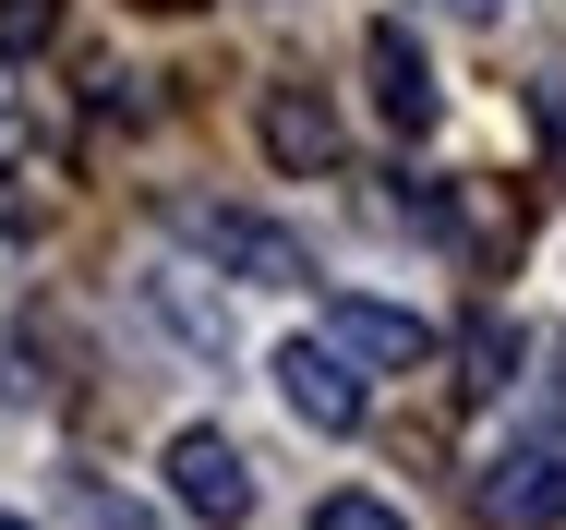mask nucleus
<instances>
[{"label":"nucleus","mask_w":566,"mask_h":530,"mask_svg":"<svg viewBox=\"0 0 566 530\" xmlns=\"http://www.w3.org/2000/svg\"><path fill=\"white\" fill-rule=\"evenodd\" d=\"M470 519L482 530H566V458L555 446H506V458L470 482Z\"/></svg>","instance_id":"obj_1"},{"label":"nucleus","mask_w":566,"mask_h":530,"mask_svg":"<svg viewBox=\"0 0 566 530\" xmlns=\"http://www.w3.org/2000/svg\"><path fill=\"white\" fill-rule=\"evenodd\" d=\"M181 229H193L218 266H241L253 290H302V278H314V253H302L277 217H241V206H181Z\"/></svg>","instance_id":"obj_2"},{"label":"nucleus","mask_w":566,"mask_h":530,"mask_svg":"<svg viewBox=\"0 0 566 530\" xmlns=\"http://www.w3.org/2000/svg\"><path fill=\"white\" fill-rule=\"evenodd\" d=\"M169 495H181V507H193V519H218V530H241L253 519V458H241V446H229V434H169Z\"/></svg>","instance_id":"obj_3"},{"label":"nucleus","mask_w":566,"mask_h":530,"mask_svg":"<svg viewBox=\"0 0 566 530\" xmlns=\"http://www.w3.org/2000/svg\"><path fill=\"white\" fill-rule=\"evenodd\" d=\"M326 350H349L361 374H410V362H434V325L398 314V302H361V290H338V302H326Z\"/></svg>","instance_id":"obj_4"},{"label":"nucleus","mask_w":566,"mask_h":530,"mask_svg":"<svg viewBox=\"0 0 566 530\" xmlns=\"http://www.w3.org/2000/svg\"><path fill=\"white\" fill-rule=\"evenodd\" d=\"M277 398H290L314 434H349L361 423V362L326 350V337H290V350H277Z\"/></svg>","instance_id":"obj_5"},{"label":"nucleus","mask_w":566,"mask_h":530,"mask_svg":"<svg viewBox=\"0 0 566 530\" xmlns=\"http://www.w3.org/2000/svg\"><path fill=\"white\" fill-rule=\"evenodd\" d=\"M253 133H265V157H277L290 181L338 169V108L314 97V85H265V108H253Z\"/></svg>","instance_id":"obj_6"},{"label":"nucleus","mask_w":566,"mask_h":530,"mask_svg":"<svg viewBox=\"0 0 566 530\" xmlns=\"http://www.w3.org/2000/svg\"><path fill=\"white\" fill-rule=\"evenodd\" d=\"M361 61H374V108H386V133H434V73H422L410 24H374Z\"/></svg>","instance_id":"obj_7"},{"label":"nucleus","mask_w":566,"mask_h":530,"mask_svg":"<svg viewBox=\"0 0 566 530\" xmlns=\"http://www.w3.org/2000/svg\"><path fill=\"white\" fill-rule=\"evenodd\" d=\"M506 374H518V325H506V314H470V325H458V386L494 398Z\"/></svg>","instance_id":"obj_8"},{"label":"nucleus","mask_w":566,"mask_h":530,"mask_svg":"<svg viewBox=\"0 0 566 530\" xmlns=\"http://www.w3.org/2000/svg\"><path fill=\"white\" fill-rule=\"evenodd\" d=\"M531 133H543V169L566 181V73H543V85H531Z\"/></svg>","instance_id":"obj_9"},{"label":"nucleus","mask_w":566,"mask_h":530,"mask_svg":"<svg viewBox=\"0 0 566 530\" xmlns=\"http://www.w3.org/2000/svg\"><path fill=\"white\" fill-rule=\"evenodd\" d=\"M314 530H410V519H398L386 495H326V507H314Z\"/></svg>","instance_id":"obj_10"},{"label":"nucleus","mask_w":566,"mask_h":530,"mask_svg":"<svg viewBox=\"0 0 566 530\" xmlns=\"http://www.w3.org/2000/svg\"><path fill=\"white\" fill-rule=\"evenodd\" d=\"M61 37V0H0V49H49Z\"/></svg>","instance_id":"obj_11"},{"label":"nucleus","mask_w":566,"mask_h":530,"mask_svg":"<svg viewBox=\"0 0 566 530\" xmlns=\"http://www.w3.org/2000/svg\"><path fill=\"white\" fill-rule=\"evenodd\" d=\"M145 12H193V0H145Z\"/></svg>","instance_id":"obj_12"},{"label":"nucleus","mask_w":566,"mask_h":530,"mask_svg":"<svg viewBox=\"0 0 566 530\" xmlns=\"http://www.w3.org/2000/svg\"><path fill=\"white\" fill-rule=\"evenodd\" d=\"M0 530H24V519H0Z\"/></svg>","instance_id":"obj_13"}]
</instances>
